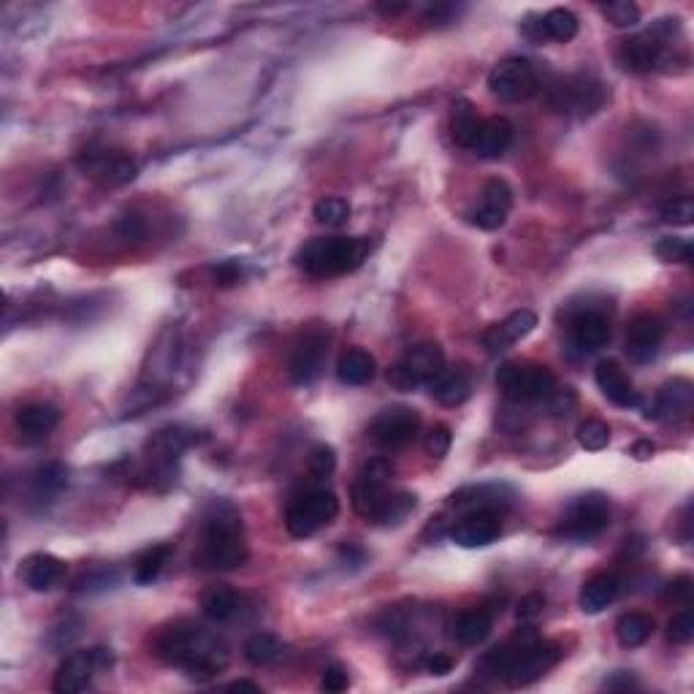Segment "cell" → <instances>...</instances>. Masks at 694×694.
<instances>
[{
    "mask_svg": "<svg viewBox=\"0 0 694 694\" xmlns=\"http://www.w3.org/2000/svg\"><path fill=\"white\" fill-rule=\"evenodd\" d=\"M423 667H426V673H432V676H448L453 670V659L448 657V654H432V657L423 659Z\"/></svg>",
    "mask_w": 694,
    "mask_h": 694,
    "instance_id": "cell-53",
    "label": "cell"
},
{
    "mask_svg": "<svg viewBox=\"0 0 694 694\" xmlns=\"http://www.w3.org/2000/svg\"><path fill=\"white\" fill-rule=\"evenodd\" d=\"M665 339V326L657 315H648V312H640L635 318L629 320L627 326V353L632 361H640L646 364L659 353V345Z\"/></svg>",
    "mask_w": 694,
    "mask_h": 694,
    "instance_id": "cell-18",
    "label": "cell"
},
{
    "mask_svg": "<svg viewBox=\"0 0 694 694\" xmlns=\"http://www.w3.org/2000/svg\"><path fill=\"white\" fill-rule=\"evenodd\" d=\"M415 505H418V497L410 494V491H391L388 499L383 502V507H380V513H377L375 524L380 526L402 524L404 518L413 513Z\"/></svg>",
    "mask_w": 694,
    "mask_h": 694,
    "instance_id": "cell-38",
    "label": "cell"
},
{
    "mask_svg": "<svg viewBox=\"0 0 694 694\" xmlns=\"http://www.w3.org/2000/svg\"><path fill=\"white\" fill-rule=\"evenodd\" d=\"M282 654V643L274 638L272 632H255L244 643V659L253 667H266L277 662Z\"/></svg>",
    "mask_w": 694,
    "mask_h": 694,
    "instance_id": "cell-36",
    "label": "cell"
},
{
    "mask_svg": "<svg viewBox=\"0 0 694 694\" xmlns=\"http://www.w3.org/2000/svg\"><path fill=\"white\" fill-rule=\"evenodd\" d=\"M339 513V499L331 488H307L291 499L285 510V529L293 537H312L329 526Z\"/></svg>",
    "mask_w": 694,
    "mask_h": 694,
    "instance_id": "cell-5",
    "label": "cell"
},
{
    "mask_svg": "<svg viewBox=\"0 0 694 694\" xmlns=\"http://www.w3.org/2000/svg\"><path fill=\"white\" fill-rule=\"evenodd\" d=\"M426 388H429V394L440 404H445V407H459V404L467 402L469 394H472V380H469V375L464 369H448V366H445L440 375L434 377Z\"/></svg>",
    "mask_w": 694,
    "mask_h": 694,
    "instance_id": "cell-28",
    "label": "cell"
},
{
    "mask_svg": "<svg viewBox=\"0 0 694 694\" xmlns=\"http://www.w3.org/2000/svg\"><path fill=\"white\" fill-rule=\"evenodd\" d=\"M399 364L410 372V375L415 377V383L418 385H429L434 380V377L440 375L442 369H445V353H442L440 345H434V342H421V345H413L407 353H404V358L399 361Z\"/></svg>",
    "mask_w": 694,
    "mask_h": 694,
    "instance_id": "cell-25",
    "label": "cell"
},
{
    "mask_svg": "<svg viewBox=\"0 0 694 694\" xmlns=\"http://www.w3.org/2000/svg\"><path fill=\"white\" fill-rule=\"evenodd\" d=\"M665 36H659L657 30L651 28L643 36L627 38L619 47V63L632 74H648L657 71L665 60Z\"/></svg>",
    "mask_w": 694,
    "mask_h": 694,
    "instance_id": "cell-16",
    "label": "cell"
},
{
    "mask_svg": "<svg viewBox=\"0 0 694 694\" xmlns=\"http://www.w3.org/2000/svg\"><path fill=\"white\" fill-rule=\"evenodd\" d=\"M456 14H459L456 6H434V9L426 14V22H429V25H448V22H453Z\"/></svg>",
    "mask_w": 694,
    "mask_h": 694,
    "instance_id": "cell-56",
    "label": "cell"
},
{
    "mask_svg": "<svg viewBox=\"0 0 694 694\" xmlns=\"http://www.w3.org/2000/svg\"><path fill=\"white\" fill-rule=\"evenodd\" d=\"M326 358H329V334H326V331L312 329L307 331V334H301V339L296 342V347H293L291 364H288V372H291L293 383H315V380L323 375Z\"/></svg>",
    "mask_w": 694,
    "mask_h": 694,
    "instance_id": "cell-14",
    "label": "cell"
},
{
    "mask_svg": "<svg viewBox=\"0 0 694 694\" xmlns=\"http://www.w3.org/2000/svg\"><path fill=\"white\" fill-rule=\"evenodd\" d=\"M545 605V597L543 594H526L524 600L518 602V621H532L540 616V610H543Z\"/></svg>",
    "mask_w": 694,
    "mask_h": 694,
    "instance_id": "cell-49",
    "label": "cell"
},
{
    "mask_svg": "<svg viewBox=\"0 0 694 694\" xmlns=\"http://www.w3.org/2000/svg\"><path fill=\"white\" fill-rule=\"evenodd\" d=\"M201 610L209 621H231L242 610V597L236 594L231 586H212V589L204 591L201 597Z\"/></svg>",
    "mask_w": 694,
    "mask_h": 694,
    "instance_id": "cell-32",
    "label": "cell"
},
{
    "mask_svg": "<svg viewBox=\"0 0 694 694\" xmlns=\"http://www.w3.org/2000/svg\"><path fill=\"white\" fill-rule=\"evenodd\" d=\"M535 19L537 22L526 19L524 25H521V33L529 41H535V44H543V41L567 44V41H573L578 36V28H581V22H578V17L570 9H551Z\"/></svg>",
    "mask_w": 694,
    "mask_h": 694,
    "instance_id": "cell-17",
    "label": "cell"
},
{
    "mask_svg": "<svg viewBox=\"0 0 694 694\" xmlns=\"http://www.w3.org/2000/svg\"><path fill=\"white\" fill-rule=\"evenodd\" d=\"M155 654L163 662L182 667L198 678L220 676L228 665V651L223 640L190 621H174L160 629L155 638Z\"/></svg>",
    "mask_w": 694,
    "mask_h": 694,
    "instance_id": "cell-1",
    "label": "cell"
},
{
    "mask_svg": "<svg viewBox=\"0 0 694 694\" xmlns=\"http://www.w3.org/2000/svg\"><path fill=\"white\" fill-rule=\"evenodd\" d=\"M451 442H453L451 429H448L445 423H437L432 432L426 434L423 448H426V453H429L432 459H445V456H448V451H451Z\"/></svg>",
    "mask_w": 694,
    "mask_h": 694,
    "instance_id": "cell-46",
    "label": "cell"
},
{
    "mask_svg": "<svg viewBox=\"0 0 694 694\" xmlns=\"http://www.w3.org/2000/svg\"><path fill=\"white\" fill-rule=\"evenodd\" d=\"M494 629V616L486 608L464 610L456 624H453V638L459 640L461 646H480L486 643V638Z\"/></svg>",
    "mask_w": 694,
    "mask_h": 694,
    "instance_id": "cell-31",
    "label": "cell"
},
{
    "mask_svg": "<svg viewBox=\"0 0 694 694\" xmlns=\"http://www.w3.org/2000/svg\"><path fill=\"white\" fill-rule=\"evenodd\" d=\"M667 594L676 602H689V597H692V578L689 575H678L676 581L670 583Z\"/></svg>",
    "mask_w": 694,
    "mask_h": 694,
    "instance_id": "cell-54",
    "label": "cell"
},
{
    "mask_svg": "<svg viewBox=\"0 0 694 694\" xmlns=\"http://www.w3.org/2000/svg\"><path fill=\"white\" fill-rule=\"evenodd\" d=\"M659 215H662V220L670 223V226H692V220H694L692 196L667 198L665 204H662V209H659Z\"/></svg>",
    "mask_w": 694,
    "mask_h": 694,
    "instance_id": "cell-42",
    "label": "cell"
},
{
    "mask_svg": "<svg viewBox=\"0 0 694 694\" xmlns=\"http://www.w3.org/2000/svg\"><path fill=\"white\" fill-rule=\"evenodd\" d=\"M600 11L605 14L613 28H635L640 22V9L629 0H616V3H605L600 6Z\"/></svg>",
    "mask_w": 694,
    "mask_h": 694,
    "instance_id": "cell-43",
    "label": "cell"
},
{
    "mask_svg": "<svg viewBox=\"0 0 694 694\" xmlns=\"http://www.w3.org/2000/svg\"><path fill=\"white\" fill-rule=\"evenodd\" d=\"M513 136H516L513 122L505 120V117H488V120L480 122L478 133H475V141H472L469 150L483 160H497L510 150Z\"/></svg>",
    "mask_w": 694,
    "mask_h": 694,
    "instance_id": "cell-23",
    "label": "cell"
},
{
    "mask_svg": "<svg viewBox=\"0 0 694 694\" xmlns=\"http://www.w3.org/2000/svg\"><path fill=\"white\" fill-rule=\"evenodd\" d=\"M247 540L239 510L226 499L209 505L201 524V562L209 570H236L247 562Z\"/></svg>",
    "mask_w": 694,
    "mask_h": 694,
    "instance_id": "cell-3",
    "label": "cell"
},
{
    "mask_svg": "<svg viewBox=\"0 0 694 694\" xmlns=\"http://www.w3.org/2000/svg\"><path fill=\"white\" fill-rule=\"evenodd\" d=\"M594 380L600 385L602 396L613 402L621 410H629V407H638L640 396L635 391V385L627 377V372L621 369L619 361H600L597 369H594Z\"/></svg>",
    "mask_w": 694,
    "mask_h": 694,
    "instance_id": "cell-22",
    "label": "cell"
},
{
    "mask_svg": "<svg viewBox=\"0 0 694 694\" xmlns=\"http://www.w3.org/2000/svg\"><path fill=\"white\" fill-rule=\"evenodd\" d=\"M502 535V521L494 510H467L453 524L451 540L461 548H486Z\"/></svg>",
    "mask_w": 694,
    "mask_h": 694,
    "instance_id": "cell-15",
    "label": "cell"
},
{
    "mask_svg": "<svg viewBox=\"0 0 694 694\" xmlns=\"http://www.w3.org/2000/svg\"><path fill=\"white\" fill-rule=\"evenodd\" d=\"M608 339V318H605L600 310H581L570 320V345H573L581 356H589V353L602 350V347L608 345Z\"/></svg>",
    "mask_w": 694,
    "mask_h": 694,
    "instance_id": "cell-21",
    "label": "cell"
},
{
    "mask_svg": "<svg viewBox=\"0 0 694 694\" xmlns=\"http://www.w3.org/2000/svg\"><path fill=\"white\" fill-rule=\"evenodd\" d=\"M578 442L586 451H605L610 445V426L600 418H589L578 426Z\"/></svg>",
    "mask_w": 694,
    "mask_h": 694,
    "instance_id": "cell-41",
    "label": "cell"
},
{
    "mask_svg": "<svg viewBox=\"0 0 694 694\" xmlns=\"http://www.w3.org/2000/svg\"><path fill=\"white\" fill-rule=\"evenodd\" d=\"M388 383L394 385L396 391H415L418 388V383H415V377L404 369L402 364H396L388 369Z\"/></svg>",
    "mask_w": 694,
    "mask_h": 694,
    "instance_id": "cell-50",
    "label": "cell"
},
{
    "mask_svg": "<svg viewBox=\"0 0 694 694\" xmlns=\"http://www.w3.org/2000/svg\"><path fill=\"white\" fill-rule=\"evenodd\" d=\"M513 209V190L505 179H488L475 204L469 207V223L480 231H497L507 223V215Z\"/></svg>",
    "mask_w": 694,
    "mask_h": 694,
    "instance_id": "cell-12",
    "label": "cell"
},
{
    "mask_svg": "<svg viewBox=\"0 0 694 694\" xmlns=\"http://www.w3.org/2000/svg\"><path fill=\"white\" fill-rule=\"evenodd\" d=\"M369 253V242L361 236H323L310 239L296 253V266L310 277H339L358 269Z\"/></svg>",
    "mask_w": 694,
    "mask_h": 694,
    "instance_id": "cell-4",
    "label": "cell"
},
{
    "mask_svg": "<svg viewBox=\"0 0 694 694\" xmlns=\"http://www.w3.org/2000/svg\"><path fill=\"white\" fill-rule=\"evenodd\" d=\"M559 659H562L559 646L545 643L529 629H524L516 638L491 648L486 657L480 659V673L518 689V686H529L537 678H543Z\"/></svg>",
    "mask_w": 694,
    "mask_h": 694,
    "instance_id": "cell-2",
    "label": "cell"
},
{
    "mask_svg": "<svg viewBox=\"0 0 694 694\" xmlns=\"http://www.w3.org/2000/svg\"><path fill=\"white\" fill-rule=\"evenodd\" d=\"M535 326H537L535 312H529V310L510 312L505 320H499L497 326H491V329L483 334V345H486V350L491 353V356H499V353L510 350L516 342L529 337V334L535 331Z\"/></svg>",
    "mask_w": 694,
    "mask_h": 694,
    "instance_id": "cell-20",
    "label": "cell"
},
{
    "mask_svg": "<svg viewBox=\"0 0 694 694\" xmlns=\"http://www.w3.org/2000/svg\"><path fill=\"white\" fill-rule=\"evenodd\" d=\"M610 524V502L605 494H583L564 510L556 535L564 540H591Z\"/></svg>",
    "mask_w": 694,
    "mask_h": 694,
    "instance_id": "cell-9",
    "label": "cell"
},
{
    "mask_svg": "<svg viewBox=\"0 0 694 694\" xmlns=\"http://www.w3.org/2000/svg\"><path fill=\"white\" fill-rule=\"evenodd\" d=\"M621 581L613 573H597L591 575L589 581L581 586V594H578V605H581L583 613H602V610L613 605L619 600Z\"/></svg>",
    "mask_w": 694,
    "mask_h": 694,
    "instance_id": "cell-27",
    "label": "cell"
},
{
    "mask_svg": "<svg viewBox=\"0 0 694 694\" xmlns=\"http://www.w3.org/2000/svg\"><path fill=\"white\" fill-rule=\"evenodd\" d=\"M242 280V266L236 261H226L215 266V282L217 285H234Z\"/></svg>",
    "mask_w": 694,
    "mask_h": 694,
    "instance_id": "cell-52",
    "label": "cell"
},
{
    "mask_svg": "<svg viewBox=\"0 0 694 694\" xmlns=\"http://www.w3.org/2000/svg\"><path fill=\"white\" fill-rule=\"evenodd\" d=\"M451 505L459 510H494L499 513V507L507 505V499H502V488L499 486H469L461 488L451 497Z\"/></svg>",
    "mask_w": 694,
    "mask_h": 694,
    "instance_id": "cell-33",
    "label": "cell"
},
{
    "mask_svg": "<svg viewBox=\"0 0 694 694\" xmlns=\"http://www.w3.org/2000/svg\"><path fill=\"white\" fill-rule=\"evenodd\" d=\"M605 689H613V692H629V689H640V684L635 681V678L629 676L627 670H621V673H616V676L605 681Z\"/></svg>",
    "mask_w": 694,
    "mask_h": 694,
    "instance_id": "cell-55",
    "label": "cell"
},
{
    "mask_svg": "<svg viewBox=\"0 0 694 694\" xmlns=\"http://www.w3.org/2000/svg\"><path fill=\"white\" fill-rule=\"evenodd\" d=\"M169 554H171L169 545H152V548H147V551H141L136 564H133V581L141 583V586H147V583L155 581V578L163 573L166 562H169Z\"/></svg>",
    "mask_w": 694,
    "mask_h": 694,
    "instance_id": "cell-37",
    "label": "cell"
},
{
    "mask_svg": "<svg viewBox=\"0 0 694 694\" xmlns=\"http://www.w3.org/2000/svg\"><path fill=\"white\" fill-rule=\"evenodd\" d=\"M388 478H391V467L383 459L369 461L361 472H358L356 483H353V507L358 516L366 521H375L380 507L388 499Z\"/></svg>",
    "mask_w": 694,
    "mask_h": 694,
    "instance_id": "cell-13",
    "label": "cell"
},
{
    "mask_svg": "<svg viewBox=\"0 0 694 694\" xmlns=\"http://www.w3.org/2000/svg\"><path fill=\"white\" fill-rule=\"evenodd\" d=\"M14 421H17L19 432L28 437H47L60 423V410L49 402H30L19 407Z\"/></svg>",
    "mask_w": 694,
    "mask_h": 694,
    "instance_id": "cell-29",
    "label": "cell"
},
{
    "mask_svg": "<svg viewBox=\"0 0 694 694\" xmlns=\"http://www.w3.org/2000/svg\"><path fill=\"white\" fill-rule=\"evenodd\" d=\"M114 665L112 648L95 646L87 648V651H79V654H71L60 662L55 673V681H52V689L60 694H76L85 692L90 681H93L95 673H104Z\"/></svg>",
    "mask_w": 694,
    "mask_h": 694,
    "instance_id": "cell-10",
    "label": "cell"
},
{
    "mask_svg": "<svg viewBox=\"0 0 694 694\" xmlns=\"http://www.w3.org/2000/svg\"><path fill=\"white\" fill-rule=\"evenodd\" d=\"M654 451H657V448H654V442L651 440H640V442H635V445H632V456H635L638 461L651 459V453Z\"/></svg>",
    "mask_w": 694,
    "mask_h": 694,
    "instance_id": "cell-57",
    "label": "cell"
},
{
    "mask_svg": "<svg viewBox=\"0 0 694 694\" xmlns=\"http://www.w3.org/2000/svg\"><path fill=\"white\" fill-rule=\"evenodd\" d=\"M694 402V385L692 380L686 377H673L667 380L662 388L657 391V399H654V410H651V418L665 423H678L689 418Z\"/></svg>",
    "mask_w": 694,
    "mask_h": 694,
    "instance_id": "cell-19",
    "label": "cell"
},
{
    "mask_svg": "<svg viewBox=\"0 0 694 694\" xmlns=\"http://www.w3.org/2000/svg\"><path fill=\"white\" fill-rule=\"evenodd\" d=\"M497 385L513 402H543L556 394V375L543 364H502Z\"/></svg>",
    "mask_w": 694,
    "mask_h": 694,
    "instance_id": "cell-6",
    "label": "cell"
},
{
    "mask_svg": "<svg viewBox=\"0 0 694 694\" xmlns=\"http://www.w3.org/2000/svg\"><path fill=\"white\" fill-rule=\"evenodd\" d=\"M90 177L104 185H125L136 177V163L125 155H109V152H93L82 163Z\"/></svg>",
    "mask_w": 694,
    "mask_h": 694,
    "instance_id": "cell-26",
    "label": "cell"
},
{
    "mask_svg": "<svg viewBox=\"0 0 694 694\" xmlns=\"http://www.w3.org/2000/svg\"><path fill=\"white\" fill-rule=\"evenodd\" d=\"M377 375V364L372 353L364 347H347L337 361V377L345 385H366Z\"/></svg>",
    "mask_w": 694,
    "mask_h": 694,
    "instance_id": "cell-30",
    "label": "cell"
},
{
    "mask_svg": "<svg viewBox=\"0 0 694 694\" xmlns=\"http://www.w3.org/2000/svg\"><path fill=\"white\" fill-rule=\"evenodd\" d=\"M228 689H234V692H239V689H250V692H261V686L253 684V681H234V684L228 686Z\"/></svg>",
    "mask_w": 694,
    "mask_h": 694,
    "instance_id": "cell-58",
    "label": "cell"
},
{
    "mask_svg": "<svg viewBox=\"0 0 694 694\" xmlns=\"http://www.w3.org/2000/svg\"><path fill=\"white\" fill-rule=\"evenodd\" d=\"M657 255L665 263H689L692 261V242L684 236H665L657 242Z\"/></svg>",
    "mask_w": 694,
    "mask_h": 694,
    "instance_id": "cell-44",
    "label": "cell"
},
{
    "mask_svg": "<svg viewBox=\"0 0 694 694\" xmlns=\"http://www.w3.org/2000/svg\"><path fill=\"white\" fill-rule=\"evenodd\" d=\"M117 231H120L122 239H141L144 236V223H141L139 215H122L117 220Z\"/></svg>",
    "mask_w": 694,
    "mask_h": 694,
    "instance_id": "cell-51",
    "label": "cell"
},
{
    "mask_svg": "<svg viewBox=\"0 0 694 694\" xmlns=\"http://www.w3.org/2000/svg\"><path fill=\"white\" fill-rule=\"evenodd\" d=\"M377 9L383 11V14H388V17H394V14L404 11V6H377Z\"/></svg>",
    "mask_w": 694,
    "mask_h": 694,
    "instance_id": "cell-59",
    "label": "cell"
},
{
    "mask_svg": "<svg viewBox=\"0 0 694 694\" xmlns=\"http://www.w3.org/2000/svg\"><path fill=\"white\" fill-rule=\"evenodd\" d=\"M320 686L326 692H345L350 686V678H347V670L342 665H329L323 670V678H320Z\"/></svg>",
    "mask_w": 694,
    "mask_h": 694,
    "instance_id": "cell-48",
    "label": "cell"
},
{
    "mask_svg": "<svg viewBox=\"0 0 694 694\" xmlns=\"http://www.w3.org/2000/svg\"><path fill=\"white\" fill-rule=\"evenodd\" d=\"M651 632H654V619L646 613H624L616 621V638L624 648L643 646L651 638Z\"/></svg>",
    "mask_w": 694,
    "mask_h": 694,
    "instance_id": "cell-34",
    "label": "cell"
},
{
    "mask_svg": "<svg viewBox=\"0 0 694 694\" xmlns=\"http://www.w3.org/2000/svg\"><path fill=\"white\" fill-rule=\"evenodd\" d=\"M480 117L475 114V109H472V104L469 101H456L453 104V112H451V136L453 141L459 144V147H472V141H475V133H478L480 128Z\"/></svg>",
    "mask_w": 694,
    "mask_h": 694,
    "instance_id": "cell-35",
    "label": "cell"
},
{
    "mask_svg": "<svg viewBox=\"0 0 694 694\" xmlns=\"http://www.w3.org/2000/svg\"><path fill=\"white\" fill-rule=\"evenodd\" d=\"M334 467H337V456H334V448H329V445H318L310 453V472L315 478H329Z\"/></svg>",
    "mask_w": 694,
    "mask_h": 694,
    "instance_id": "cell-47",
    "label": "cell"
},
{
    "mask_svg": "<svg viewBox=\"0 0 694 694\" xmlns=\"http://www.w3.org/2000/svg\"><path fill=\"white\" fill-rule=\"evenodd\" d=\"M190 440H193V437H188L182 429H160V432L152 437L147 448H150L158 459H174L177 453H182L188 448Z\"/></svg>",
    "mask_w": 694,
    "mask_h": 694,
    "instance_id": "cell-39",
    "label": "cell"
},
{
    "mask_svg": "<svg viewBox=\"0 0 694 694\" xmlns=\"http://www.w3.org/2000/svg\"><path fill=\"white\" fill-rule=\"evenodd\" d=\"M667 640L676 646H689L694 640V616L692 610H681L676 613L670 624H667Z\"/></svg>",
    "mask_w": 694,
    "mask_h": 694,
    "instance_id": "cell-45",
    "label": "cell"
},
{
    "mask_svg": "<svg viewBox=\"0 0 694 694\" xmlns=\"http://www.w3.org/2000/svg\"><path fill=\"white\" fill-rule=\"evenodd\" d=\"M421 432V415L413 407H388L369 423V440L380 448H404Z\"/></svg>",
    "mask_w": 694,
    "mask_h": 694,
    "instance_id": "cell-11",
    "label": "cell"
},
{
    "mask_svg": "<svg viewBox=\"0 0 694 694\" xmlns=\"http://www.w3.org/2000/svg\"><path fill=\"white\" fill-rule=\"evenodd\" d=\"M312 215H315V220H318L320 226L339 228L345 226L347 217H350V204L339 196L320 198L318 204H315V209H312Z\"/></svg>",
    "mask_w": 694,
    "mask_h": 694,
    "instance_id": "cell-40",
    "label": "cell"
},
{
    "mask_svg": "<svg viewBox=\"0 0 694 694\" xmlns=\"http://www.w3.org/2000/svg\"><path fill=\"white\" fill-rule=\"evenodd\" d=\"M488 90L502 104H521L540 90V76L526 57H505L491 68Z\"/></svg>",
    "mask_w": 694,
    "mask_h": 694,
    "instance_id": "cell-8",
    "label": "cell"
},
{
    "mask_svg": "<svg viewBox=\"0 0 694 694\" xmlns=\"http://www.w3.org/2000/svg\"><path fill=\"white\" fill-rule=\"evenodd\" d=\"M608 98V90L602 85L600 79L586 74H575V76H562L559 82L551 85L548 90V104L551 109L562 114H594L600 112L602 104Z\"/></svg>",
    "mask_w": 694,
    "mask_h": 694,
    "instance_id": "cell-7",
    "label": "cell"
},
{
    "mask_svg": "<svg viewBox=\"0 0 694 694\" xmlns=\"http://www.w3.org/2000/svg\"><path fill=\"white\" fill-rule=\"evenodd\" d=\"M19 575H22V581H25L28 589L49 591L63 581V575H66V562L52 554H30L28 559L22 562Z\"/></svg>",
    "mask_w": 694,
    "mask_h": 694,
    "instance_id": "cell-24",
    "label": "cell"
}]
</instances>
